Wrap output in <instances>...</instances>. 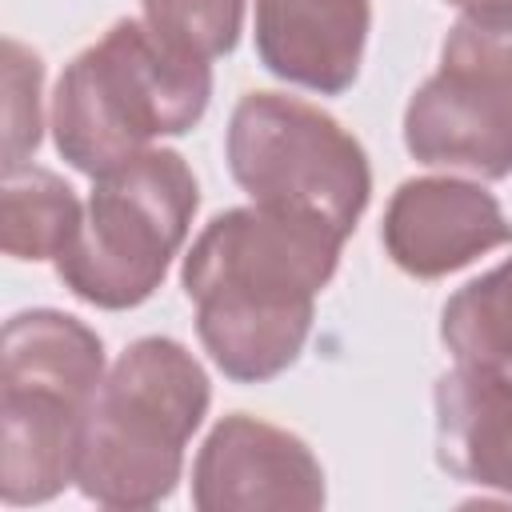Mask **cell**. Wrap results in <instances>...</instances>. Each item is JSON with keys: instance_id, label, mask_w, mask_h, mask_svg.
<instances>
[{"instance_id": "1", "label": "cell", "mask_w": 512, "mask_h": 512, "mask_svg": "<svg viewBox=\"0 0 512 512\" xmlns=\"http://www.w3.org/2000/svg\"><path fill=\"white\" fill-rule=\"evenodd\" d=\"M332 224L288 208H232L204 224L184 256V292L212 364L240 380L280 376L304 348L312 300L340 264Z\"/></svg>"}, {"instance_id": "2", "label": "cell", "mask_w": 512, "mask_h": 512, "mask_svg": "<svg viewBox=\"0 0 512 512\" xmlns=\"http://www.w3.org/2000/svg\"><path fill=\"white\" fill-rule=\"evenodd\" d=\"M212 96L208 60L164 40L148 20H116L56 80L52 136L92 180L148 152L156 136L188 132Z\"/></svg>"}, {"instance_id": "3", "label": "cell", "mask_w": 512, "mask_h": 512, "mask_svg": "<svg viewBox=\"0 0 512 512\" xmlns=\"http://www.w3.org/2000/svg\"><path fill=\"white\" fill-rule=\"evenodd\" d=\"M208 412V376L168 336L136 340L84 416L76 488L104 508H152L172 496L184 444Z\"/></svg>"}, {"instance_id": "4", "label": "cell", "mask_w": 512, "mask_h": 512, "mask_svg": "<svg viewBox=\"0 0 512 512\" xmlns=\"http://www.w3.org/2000/svg\"><path fill=\"white\" fill-rule=\"evenodd\" d=\"M104 384L100 336L76 316L36 308L4 324L0 344V496L44 504L76 480L84 416Z\"/></svg>"}, {"instance_id": "5", "label": "cell", "mask_w": 512, "mask_h": 512, "mask_svg": "<svg viewBox=\"0 0 512 512\" xmlns=\"http://www.w3.org/2000/svg\"><path fill=\"white\" fill-rule=\"evenodd\" d=\"M200 188L172 148H148L92 180L80 228L56 256V276L96 308L144 304L188 236Z\"/></svg>"}, {"instance_id": "6", "label": "cell", "mask_w": 512, "mask_h": 512, "mask_svg": "<svg viewBox=\"0 0 512 512\" xmlns=\"http://www.w3.org/2000/svg\"><path fill=\"white\" fill-rule=\"evenodd\" d=\"M228 168L268 208H288L352 236L368 208V156L328 112L284 92H248L228 120Z\"/></svg>"}, {"instance_id": "7", "label": "cell", "mask_w": 512, "mask_h": 512, "mask_svg": "<svg viewBox=\"0 0 512 512\" xmlns=\"http://www.w3.org/2000/svg\"><path fill=\"white\" fill-rule=\"evenodd\" d=\"M404 144L432 168L480 180L512 172V8L460 12L440 68L404 108Z\"/></svg>"}, {"instance_id": "8", "label": "cell", "mask_w": 512, "mask_h": 512, "mask_svg": "<svg viewBox=\"0 0 512 512\" xmlns=\"http://www.w3.org/2000/svg\"><path fill=\"white\" fill-rule=\"evenodd\" d=\"M192 504L200 512H312L324 504V468L300 436L232 412L196 456Z\"/></svg>"}, {"instance_id": "9", "label": "cell", "mask_w": 512, "mask_h": 512, "mask_svg": "<svg viewBox=\"0 0 512 512\" xmlns=\"http://www.w3.org/2000/svg\"><path fill=\"white\" fill-rule=\"evenodd\" d=\"M512 240L496 196L452 176L404 180L384 212V248L408 276L436 280Z\"/></svg>"}, {"instance_id": "10", "label": "cell", "mask_w": 512, "mask_h": 512, "mask_svg": "<svg viewBox=\"0 0 512 512\" xmlns=\"http://www.w3.org/2000/svg\"><path fill=\"white\" fill-rule=\"evenodd\" d=\"M368 0H256V52L288 84L336 96L364 56Z\"/></svg>"}, {"instance_id": "11", "label": "cell", "mask_w": 512, "mask_h": 512, "mask_svg": "<svg viewBox=\"0 0 512 512\" xmlns=\"http://www.w3.org/2000/svg\"><path fill=\"white\" fill-rule=\"evenodd\" d=\"M436 460L456 480L512 496V364L460 360L436 380Z\"/></svg>"}, {"instance_id": "12", "label": "cell", "mask_w": 512, "mask_h": 512, "mask_svg": "<svg viewBox=\"0 0 512 512\" xmlns=\"http://www.w3.org/2000/svg\"><path fill=\"white\" fill-rule=\"evenodd\" d=\"M84 204L48 168H4L0 248L12 260H56L80 228Z\"/></svg>"}, {"instance_id": "13", "label": "cell", "mask_w": 512, "mask_h": 512, "mask_svg": "<svg viewBox=\"0 0 512 512\" xmlns=\"http://www.w3.org/2000/svg\"><path fill=\"white\" fill-rule=\"evenodd\" d=\"M440 336L456 360L512 364V260L476 276L444 304Z\"/></svg>"}, {"instance_id": "14", "label": "cell", "mask_w": 512, "mask_h": 512, "mask_svg": "<svg viewBox=\"0 0 512 512\" xmlns=\"http://www.w3.org/2000/svg\"><path fill=\"white\" fill-rule=\"evenodd\" d=\"M144 20L176 48L212 60L232 52L244 24V0H144Z\"/></svg>"}, {"instance_id": "15", "label": "cell", "mask_w": 512, "mask_h": 512, "mask_svg": "<svg viewBox=\"0 0 512 512\" xmlns=\"http://www.w3.org/2000/svg\"><path fill=\"white\" fill-rule=\"evenodd\" d=\"M40 80L36 52L20 40H4V168H20L40 144Z\"/></svg>"}, {"instance_id": "16", "label": "cell", "mask_w": 512, "mask_h": 512, "mask_svg": "<svg viewBox=\"0 0 512 512\" xmlns=\"http://www.w3.org/2000/svg\"><path fill=\"white\" fill-rule=\"evenodd\" d=\"M460 12H472V8H512V0H452Z\"/></svg>"}]
</instances>
